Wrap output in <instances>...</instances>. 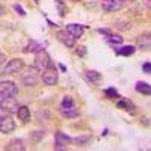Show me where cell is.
I'll list each match as a JSON object with an SVG mask.
<instances>
[{
    "label": "cell",
    "instance_id": "6da1fadb",
    "mask_svg": "<svg viewBox=\"0 0 151 151\" xmlns=\"http://www.w3.org/2000/svg\"><path fill=\"white\" fill-rule=\"evenodd\" d=\"M60 113L65 118H76V116H79L80 112H79L77 107H76L73 98L70 95H65L64 100H62V103H60Z\"/></svg>",
    "mask_w": 151,
    "mask_h": 151
},
{
    "label": "cell",
    "instance_id": "7a4b0ae2",
    "mask_svg": "<svg viewBox=\"0 0 151 151\" xmlns=\"http://www.w3.org/2000/svg\"><path fill=\"white\" fill-rule=\"evenodd\" d=\"M35 67L40 71H45L47 68L52 67V60H50V56L44 52H38L35 55Z\"/></svg>",
    "mask_w": 151,
    "mask_h": 151
},
{
    "label": "cell",
    "instance_id": "3957f363",
    "mask_svg": "<svg viewBox=\"0 0 151 151\" xmlns=\"http://www.w3.org/2000/svg\"><path fill=\"white\" fill-rule=\"evenodd\" d=\"M0 106H2V112L6 113H17L18 112V103L15 97H6V98H0Z\"/></svg>",
    "mask_w": 151,
    "mask_h": 151
},
{
    "label": "cell",
    "instance_id": "277c9868",
    "mask_svg": "<svg viewBox=\"0 0 151 151\" xmlns=\"http://www.w3.org/2000/svg\"><path fill=\"white\" fill-rule=\"evenodd\" d=\"M38 70L36 67H29L26 70V73H23V83L26 86H35L38 83V80H40V77H38Z\"/></svg>",
    "mask_w": 151,
    "mask_h": 151
},
{
    "label": "cell",
    "instance_id": "5b68a950",
    "mask_svg": "<svg viewBox=\"0 0 151 151\" xmlns=\"http://www.w3.org/2000/svg\"><path fill=\"white\" fill-rule=\"evenodd\" d=\"M18 94V88L14 82H2L0 83V98L15 97Z\"/></svg>",
    "mask_w": 151,
    "mask_h": 151
},
{
    "label": "cell",
    "instance_id": "8992f818",
    "mask_svg": "<svg viewBox=\"0 0 151 151\" xmlns=\"http://www.w3.org/2000/svg\"><path fill=\"white\" fill-rule=\"evenodd\" d=\"M0 130L2 133H12L15 130V122L12 121V118L8 115H5V112L2 113V118H0Z\"/></svg>",
    "mask_w": 151,
    "mask_h": 151
},
{
    "label": "cell",
    "instance_id": "52a82bcc",
    "mask_svg": "<svg viewBox=\"0 0 151 151\" xmlns=\"http://www.w3.org/2000/svg\"><path fill=\"white\" fill-rule=\"evenodd\" d=\"M23 68V60L21 59H12L8 62V65L3 67L2 74H12V73H18Z\"/></svg>",
    "mask_w": 151,
    "mask_h": 151
},
{
    "label": "cell",
    "instance_id": "ba28073f",
    "mask_svg": "<svg viewBox=\"0 0 151 151\" xmlns=\"http://www.w3.org/2000/svg\"><path fill=\"white\" fill-rule=\"evenodd\" d=\"M125 5H127V3L122 2V0H103V2H101V8L104 11H109V12L118 11V9L124 8Z\"/></svg>",
    "mask_w": 151,
    "mask_h": 151
},
{
    "label": "cell",
    "instance_id": "9c48e42d",
    "mask_svg": "<svg viewBox=\"0 0 151 151\" xmlns=\"http://www.w3.org/2000/svg\"><path fill=\"white\" fill-rule=\"evenodd\" d=\"M136 45L139 50H151V33H144V35H139L136 38Z\"/></svg>",
    "mask_w": 151,
    "mask_h": 151
},
{
    "label": "cell",
    "instance_id": "30bf717a",
    "mask_svg": "<svg viewBox=\"0 0 151 151\" xmlns=\"http://www.w3.org/2000/svg\"><path fill=\"white\" fill-rule=\"evenodd\" d=\"M42 82L45 83V85H55L56 82H58V71L53 68V67H50V68H47L44 73H42Z\"/></svg>",
    "mask_w": 151,
    "mask_h": 151
},
{
    "label": "cell",
    "instance_id": "8fae6325",
    "mask_svg": "<svg viewBox=\"0 0 151 151\" xmlns=\"http://www.w3.org/2000/svg\"><path fill=\"white\" fill-rule=\"evenodd\" d=\"M55 136H56L55 150H65V148H67V145L71 142L70 137H68L67 134H64L62 132H56V133H55Z\"/></svg>",
    "mask_w": 151,
    "mask_h": 151
},
{
    "label": "cell",
    "instance_id": "7c38bea8",
    "mask_svg": "<svg viewBox=\"0 0 151 151\" xmlns=\"http://www.w3.org/2000/svg\"><path fill=\"white\" fill-rule=\"evenodd\" d=\"M67 33L73 38V40H77V38H80L83 35V30L85 27L82 26V24H68V26L65 27Z\"/></svg>",
    "mask_w": 151,
    "mask_h": 151
},
{
    "label": "cell",
    "instance_id": "4fadbf2b",
    "mask_svg": "<svg viewBox=\"0 0 151 151\" xmlns=\"http://www.w3.org/2000/svg\"><path fill=\"white\" fill-rule=\"evenodd\" d=\"M85 77L88 82H91L94 85H98V83H101V74H100L98 71H86L85 73Z\"/></svg>",
    "mask_w": 151,
    "mask_h": 151
},
{
    "label": "cell",
    "instance_id": "5bb4252c",
    "mask_svg": "<svg viewBox=\"0 0 151 151\" xmlns=\"http://www.w3.org/2000/svg\"><path fill=\"white\" fill-rule=\"evenodd\" d=\"M17 115H18V119L23 121V122H29L30 121V110H29L27 106H20Z\"/></svg>",
    "mask_w": 151,
    "mask_h": 151
},
{
    "label": "cell",
    "instance_id": "9a60e30c",
    "mask_svg": "<svg viewBox=\"0 0 151 151\" xmlns=\"http://www.w3.org/2000/svg\"><path fill=\"white\" fill-rule=\"evenodd\" d=\"M42 50H44V45L38 44V42H35V41H30L26 47L23 48V52H24V53H38V52H42Z\"/></svg>",
    "mask_w": 151,
    "mask_h": 151
},
{
    "label": "cell",
    "instance_id": "2e32d148",
    "mask_svg": "<svg viewBox=\"0 0 151 151\" xmlns=\"http://www.w3.org/2000/svg\"><path fill=\"white\" fill-rule=\"evenodd\" d=\"M136 91L139 94H144V95H151V85H148L145 82H137L136 83Z\"/></svg>",
    "mask_w": 151,
    "mask_h": 151
},
{
    "label": "cell",
    "instance_id": "e0dca14e",
    "mask_svg": "<svg viewBox=\"0 0 151 151\" xmlns=\"http://www.w3.org/2000/svg\"><path fill=\"white\" fill-rule=\"evenodd\" d=\"M58 38H59V40L64 42L67 47H73V45H74V40L67 33V30H64V32H58Z\"/></svg>",
    "mask_w": 151,
    "mask_h": 151
},
{
    "label": "cell",
    "instance_id": "ac0fdd59",
    "mask_svg": "<svg viewBox=\"0 0 151 151\" xmlns=\"http://www.w3.org/2000/svg\"><path fill=\"white\" fill-rule=\"evenodd\" d=\"M116 106L119 109H122V110H129V112H133V109H134V104L130 101V100H127V98H121Z\"/></svg>",
    "mask_w": 151,
    "mask_h": 151
},
{
    "label": "cell",
    "instance_id": "d6986e66",
    "mask_svg": "<svg viewBox=\"0 0 151 151\" xmlns=\"http://www.w3.org/2000/svg\"><path fill=\"white\" fill-rule=\"evenodd\" d=\"M134 50L136 48L133 45H125V47H121V48L116 50V55H119V56H130V55L134 53Z\"/></svg>",
    "mask_w": 151,
    "mask_h": 151
},
{
    "label": "cell",
    "instance_id": "ffe728a7",
    "mask_svg": "<svg viewBox=\"0 0 151 151\" xmlns=\"http://www.w3.org/2000/svg\"><path fill=\"white\" fill-rule=\"evenodd\" d=\"M106 41L110 44V45H119V44H122V36H119V35H113V33H110L107 38H106Z\"/></svg>",
    "mask_w": 151,
    "mask_h": 151
},
{
    "label": "cell",
    "instance_id": "44dd1931",
    "mask_svg": "<svg viewBox=\"0 0 151 151\" xmlns=\"http://www.w3.org/2000/svg\"><path fill=\"white\" fill-rule=\"evenodd\" d=\"M8 150H20V151H24V150H26V147H24L23 141L15 139V141H12V142L8 145Z\"/></svg>",
    "mask_w": 151,
    "mask_h": 151
},
{
    "label": "cell",
    "instance_id": "7402d4cb",
    "mask_svg": "<svg viewBox=\"0 0 151 151\" xmlns=\"http://www.w3.org/2000/svg\"><path fill=\"white\" fill-rule=\"evenodd\" d=\"M36 118H38V121L40 122H45L47 119H48V112L44 109V110H40L36 113Z\"/></svg>",
    "mask_w": 151,
    "mask_h": 151
},
{
    "label": "cell",
    "instance_id": "603a6c76",
    "mask_svg": "<svg viewBox=\"0 0 151 151\" xmlns=\"http://www.w3.org/2000/svg\"><path fill=\"white\" fill-rule=\"evenodd\" d=\"M104 94H106V97H107V98H110V100L118 98V97H119L118 91H115L113 88H109V89H106V91H104Z\"/></svg>",
    "mask_w": 151,
    "mask_h": 151
},
{
    "label": "cell",
    "instance_id": "cb8c5ba5",
    "mask_svg": "<svg viewBox=\"0 0 151 151\" xmlns=\"http://www.w3.org/2000/svg\"><path fill=\"white\" fill-rule=\"evenodd\" d=\"M116 27L121 29V30H125V29H129V27H130V23H129V21H118Z\"/></svg>",
    "mask_w": 151,
    "mask_h": 151
},
{
    "label": "cell",
    "instance_id": "d4e9b609",
    "mask_svg": "<svg viewBox=\"0 0 151 151\" xmlns=\"http://www.w3.org/2000/svg\"><path fill=\"white\" fill-rule=\"evenodd\" d=\"M77 55H79V56H85V55H86V47H85V45H80V47L77 48Z\"/></svg>",
    "mask_w": 151,
    "mask_h": 151
},
{
    "label": "cell",
    "instance_id": "484cf974",
    "mask_svg": "<svg viewBox=\"0 0 151 151\" xmlns=\"http://www.w3.org/2000/svg\"><path fill=\"white\" fill-rule=\"evenodd\" d=\"M142 70H144V73H147V74H151V62L145 64V65L142 67Z\"/></svg>",
    "mask_w": 151,
    "mask_h": 151
},
{
    "label": "cell",
    "instance_id": "4316f807",
    "mask_svg": "<svg viewBox=\"0 0 151 151\" xmlns=\"http://www.w3.org/2000/svg\"><path fill=\"white\" fill-rule=\"evenodd\" d=\"M14 9H15V11L18 12L20 15H24V14H26V12L23 11V8H21V6H18V5H14Z\"/></svg>",
    "mask_w": 151,
    "mask_h": 151
},
{
    "label": "cell",
    "instance_id": "83f0119b",
    "mask_svg": "<svg viewBox=\"0 0 151 151\" xmlns=\"http://www.w3.org/2000/svg\"><path fill=\"white\" fill-rule=\"evenodd\" d=\"M77 144H85L86 141H88V137H77V139H74Z\"/></svg>",
    "mask_w": 151,
    "mask_h": 151
},
{
    "label": "cell",
    "instance_id": "f1b7e54d",
    "mask_svg": "<svg viewBox=\"0 0 151 151\" xmlns=\"http://www.w3.org/2000/svg\"><path fill=\"white\" fill-rule=\"evenodd\" d=\"M142 3L145 5V8L151 9V0H142Z\"/></svg>",
    "mask_w": 151,
    "mask_h": 151
},
{
    "label": "cell",
    "instance_id": "f546056e",
    "mask_svg": "<svg viewBox=\"0 0 151 151\" xmlns=\"http://www.w3.org/2000/svg\"><path fill=\"white\" fill-rule=\"evenodd\" d=\"M35 133H36V134H33L35 139H40L41 136H44V132H35Z\"/></svg>",
    "mask_w": 151,
    "mask_h": 151
},
{
    "label": "cell",
    "instance_id": "4dcf8cb0",
    "mask_svg": "<svg viewBox=\"0 0 151 151\" xmlns=\"http://www.w3.org/2000/svg\"><path fill=\"white\" fill-rule=\"evenodd\" d=\"M122 2H125V3H127V2H129V0H122Z\"/></svg>",
    "mask_w": 151,
    "mask_h": 151
},
{
    "label": "cell",
    "instance_id": "1f68e13d",
    "mask_svg": "<svg viewBox=\"0 0 151 151\" xmlns=\"http://www.w3.org/2000/svg\"><path fill=\"white\" fill-rule=\"evenodd\" d=\"M56 2H59V3H60V0H56Z\"/></svg>",
    "mask_w": 151,
    "mask_h": 151
}]
</instances>
